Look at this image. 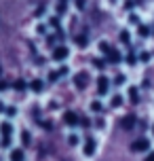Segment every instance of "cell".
<instances>
[{"label":"cell","mask_w":154,"mask_h":161,"mask_svg":"<svg viewBox=\"0 0 154 161\" xmlns=\"http://www.w3.org/2000/svg\"><path fill=\"white\" fill-rule=\"evenodd\" d=\"M97 89H99V93H105V91H108V79H105V76H101V79L97 80Z\"/></svg>","instance_id":"3"},{"label":"cell","mask_w":154,"mask_h":161,"mask_svg":"<svg viewBox=\"0 0 154 161\" xmlns=\"http://www.w3.org/2000/svg\"><path fill=\"white\" fill-rule=\"evenodd\" d=\"M21 140H23V144H30V134L23 131V134H21Z\"/></svg>","instance_id":"11"},{"label":"cell","mask_w":154,"mask_h":161,"mask_svg":"<svg viewBox=\"0 0 154 161\" xmlns=\"http://www.w3.org/2000/svg\"><path fill=\"white\" fill-rule=\"evenodd\" d=\"M121 38H122V42H129V32H122Z\"/></svg>","instance_id":"16"},{"label":"cell","mask_w":154,"mask_h":161,"mask_svg":"<svg viewBox=\"0 0 154 161\" xmlns=\"http://www.w3.org/2000/svg\"><path fill=\"white\" fill-rule=\"evenodd\" d=\"M148 146H150V142H148L146 138H141V140H137V142H133V144H131V148L141 153V151H148Z\"/></svg>","instance_id":"1"},{"label":"cell","mask_w":154,"mask_h":161,"mask_svg":"<svg viewBox=\"0 0 154 161\" xmlns=\"http://www.w3.org/2000/svg\"><path fill=\"white\" fill-rule=\"evenodd\" d=\"M0 110H4V104H2V102H0Z\"/></svg>","instance_id":"21"},{"label":"cell","mask_w":154,"mask_h":161,"mask_svg":"<svg viewBox=\"0 0 154 161\" xmlns=\"http://www.w3.org/2000/svg\"><path fill=\"white\" fill-rule=\"evenodd\" d=\"M78 45H80V47H85V45H87V38H85V36H80V38H78Z\"/></svg>","instance_id":"17"},{"label":"cell","mask_w":154,"mask_h":161,"mask_svg":"<svg viewBox=\"0 0 154 161\" xmlns=\"http://www.w3.org/2000/svg\"><path fill=\"white\" fill-rule=\"evenodd\" d=\"M76 4H78V8H82L85 7V0H76Z\"/></svg>","instance_id":"19"},{"label":"cell","mask_w":154,"mask_h":161,"mask_svg":"<svg viewBox=\"0 0 154 161\" xmlns=\"http://www.w3.org/2000/svg\"><path fill=\"white\" fill-rule=\"evenodd\" d=\"M53 57H55V59H65V57H68V49L65 47H57L55 53H53Z\"/></svg>","instance_id":"2"},{"label":"cell","mask_w":154,"mask_h":161,"mask_svg":"<svg viewBox=\"0 0 154 161\" xmlns=\"http://www.w3.org/2000/svg\"><path fill=\"white\" fill-rule=\"evenodd\" d=\"M93 151H95V140H87V144H85V153L87 155H93Z\"/></svg>","instance_id":"5"},{"label":"cell","mask_w":154,"mask_h":161,"mask_svg":"<svg viewBox=\"0 0 154 161\" xmlns=\"http://www.w3.org/2000/svg\"><path fill=\"white\" fill-rule=\"evenodd\" d=\"M146 161H154V153H152V155H148V157H146Z\"/></svg>","instance_id":"20"},{"label":"cell","mask_w":154,"mask_h":161,"mask_svg":"<svg viewBox=\"0 0 154 161\" xmlns=\"http://www.w3.org/2000/svg\"><path fill=\"white\" fill-rule=\"evenodd\" d=\"M139 34H141V36H148V28H146V25L139 28Z\"/></svg>","instance_id":"15"},{"label":"cell","mask_w":154,"mask_h":161,"mask_svg":"<svg viewBox=\"0 0 154 161\" xmlns=\"http://www.w3.org/2000/svg\"><path fill=\"white\" fill-rule=\"evenodd\" d=\"M11 161H23V151L15 148V151L11 153Z\"/></svg>","instance_id":"6"},{"label":"cell","mask_w":154,"mask_h":161,"mask_svg":"<svg viewBox=\"0 0 154 161\" xmlns=\"http://www.w3.org/2000/svg\"><path fill=\"white\" fill-rule=\"evenodd\" d=\"M133 125H135V117H125L122 119V127L125 129H131Z\"/></svg>","instance_id":"4"},{"label":"cell","mask_w":154,"mask_h":161,"mask_svg":"<svg viewBox=\"0 0 154 161\" xmlns=\"http://www.w3.org/2000/svg\"><path fill=\"white\" fill-rule=\"evenodd\" d=\"M32 89H34V91H40L42 83H40V80H32Z\"/></svg>","instance_id":"10"},{"label":"cell","mask_w":154,"mask_h":161,"mask_svg":"<svg viewBox=\"0 0 154 161\" xmlns=\"http://www.w3.org/2000/svg\"><path fill=\"white\" fill-rule=\"evenodd\" d=\"M0 89H4V83H0Z\"/></svg>","instance_id":"22"},{"label":"cell","mask_w":154,"mask_h":161,"mask_svg":"<svg viewBox=\"0 0 154 161\" xmlns=\"http://www.w3.org/2000/svg\"><path fill=\"white\" fill-rule=\"evenodd\" d=\"M129 96H131V100H133V102H137V91H135V89H131Z\"/></svg>","instance_id":"14"},{"label":"cell","mask_w":154,"mask_h":161,"mask_svg":"<svg viewBox=\"0 0 154 161\" xmlns=\"http://www.w3.org/2000/svg\"><path fill=\"white\" fill-rule=\"evenodd\" d=\"M122 104V100H121V97H118V96H116V97H114V100H112V106H121Z\"/></svg>","instance_id":"13"},{"label":"cell","mask_w":154,"mask_h":161,"mask_svg":"<svg viewBox=\"0 0 154 161\" xmlns=\"http://www.w3.org/2000/svg\"><path fill=\"white\" fill-rule=\"evenodd\" d=\"M64 121L68 123V125H74V123H76V114H74V113H65Z\"/></svg>","instance_id":"7"},{"label":"cell","mask_w":154,"mask_h":161,"mask_svg":"<svg viewBox=\"0 0 154 161\" xmlns=\"http://www.w3.org/2000/svg\"><path fill=\"white\" fill-rule=\"evenodd\" d=\"M127 62H129V64H135V55H133V53H129V59H127Z\"/></svg>","instance_id":"18"},{"label":"cell","mask_w":154,"mask_h":161,"mask_svg":"<svg viewBox=\"0 0 154 161\" xmlns=\"http://www.w3.org/2000/svg\"><path fill=\"white\" fill-rule=\"evenodd\" d=\"M61 2H64V0H61Z\"/></svg>","instance_id":"23"},{"label":"cell","mask_w":154,"mask_h":161,"mask_svg":"<svg viewBox=\"0 0 154 161\" xmlns=\"http://www.w3.org/2000/svg\"><path fill=\"white\" fill-rule=\"evenodd\" d=\"M91 108H93L95 113H99V110H101V104H99V102H93V104H91Z\"/></svg>","instance_id":"12"},{"label":"cell","mask_w":154,"mask_h":161,"mask_svg":"<svg viewBox=\"0 0 154 161\" xmlns=\"http://www.w3.org/2000/svg\"><path fill=\"white\" fill-rule=\"evenodd\" d=\"M85 85H87V76H80L78 74L76 76V87H85Z\"/></svg>","instance_id":"8"},{"label":"cell","mask_w":154,"mask_h":161,"mask_svg":"<svg viewBox=\"0 0 154 161\" xmlns=\"http://www.w3.org/2000/svg\"><path fill=\"white\" fill-rule=\"evenodd\" d=\"M108 59H110V62H118V59H121L118 51H110V53H108Z\"/></svg>","instance_id":"9"}]
</instances>
